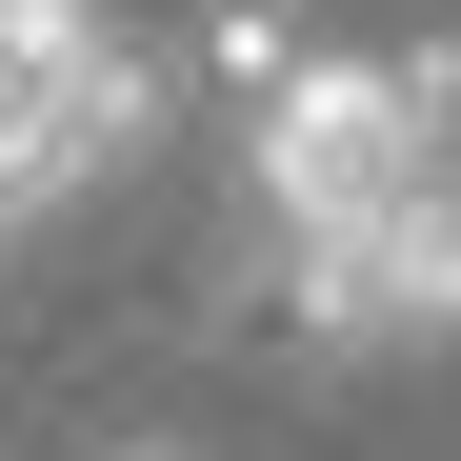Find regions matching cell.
Instances as JSON below:
<instances>
[{
  "label": "cell",
  "instance_id": "cell-4",
  "mask_svg": "<svg viewBox=\"0 0 461 461\" xmlns=\"http://www.w3.org/2000/svg\"><path fill=\"white\" fill-rule=\"evenodd\" d=\"M121 461H181V441H121Z\"/></svg>",
  "mask_w": 461,
  "mask_h": 461
},
{
  "label": "cell",
  "instance_id": "cell-3",
  "mask_svg": "<svg viewBox=\"0 0 461 461\" xmlns=\"http://www.w3.org/2000/svg\"><path fill=\"white\" fill-rule=\"evenodd\" d=\"M402 201H441V221H461V41H421V60H402Z\"/></svg>",
  "mask_w": 461,
  "mask_h": 461
},
{
  "label": "cell",
  "instance_id": "cell-2",
  "mask_svg": "<svg viewBox=\"0 0 461 461\" xmlns=\"http://www.w3.org/2000/svg\"><path fill=\"white\" fill-rule=\"evenodd\" d=\"M261 201H281V241H361L402 201V60H281L261 81Z\"/></svg>",
  "mask_w": 461,
  "mask_h": 461
},
{
  "label": "cell",
  "instance_id": "cell-1",
  "mask_svg": "<svg viewBox=\"0 0 461 461\" xmlns=\"http://www.w3.org/2000/svg\"><path fill=\"white\" fill-rule=\"evenodd\" d=\"M140 121H161V60H140L101 0H0V241H21L41 201H81Z\"/></svg>",
  "mask_w": 461,
  "mask_h": 461
}]
</instances>
